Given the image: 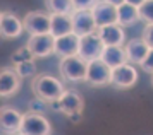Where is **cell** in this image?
Here are the masks:
<instances>
[{
    "label": "cell",
    "mask_w": 153,
    "mask_h": 135,
    "mask_svg": "<svg viewBox=\"0 0 153 135\" xmlns=\"http://www.w3.org/2000/svg\"><path fill=\"white\" fill-rule=\"evenodd\" d=\"M31 91H33V94L36 98L43 99L45 103L57 101L65 92L62 82L59 81V79H55L53 75H47V74L36 75L35 79H33V82H31Z\"/></svg>",
    "instance_id": "6da1fadb"
},
{
    "label": "cell",
    "mask_w": 153,
    "mask_h": 135,
    "mask_svg": "<svg viewBox=\"0 0 153 135\" xmlns=\"http://www.w3.org/2000/svg\"><path fill=\"white\" fill-rule=\"evenodd\" d=\"M60 70V77L65 82H81L86 81V74H88V62L79 55H72V56H65L60 60L59 65Z\"/></svg>",
    "instance_id": "7a4b0ae2"
},
{
    "label": "cell",
    "mask_w": 153,
    "mask_h": 135,
    "mask_svg": "<svg viewBox=\"0 0 153 135\" xmlns=\"http://www.w3.org/2000/svg\"><path fill=\"white\" fill-rule=\"evenodd\" d=\"M24 31H28L29 36H38V34H50L52 29V14L45 10H33L28 12L22 19Z\"/></svg>",
    "instance_id": "3957f363"
},
{
    "label": "cell",
    "mask_w": 153,
    "mask_h": 135,
    "mask_svg": "<svg viewBox=\"0 0 153 135\" xmlns=\"http://www.w3.org/2000/svg\"><path fill=\"white\" fill-rule=\"evenodd\" d=\"M112 81V68L105 63L102 58L88 62V74H86V84L91 87H103Z\"/></svg>",
    "instance_id": "277c9868"
},
{
    "label": "cell",
    "mask_w": 153,
    "mask_h": 135,
    "mask_svg": "<svg viewBox=\"0 0 153 135\" xmlns=\"http://www.w3.org/2000/svg\"><path fill=\"white\" fill-rule=\"evenodd\" d=\"M21 132L24 135H50L52 134V125L42 113L28 111L22 116Z\"/></svg>",
    "instance_id": "5b68a950"
},
{
    "label": "cell",
    "mask_w": 153,
    "mask_h": 135,
    "mask_svg": "<svg viewBox=\"0 0 153 135\" xmlns=\"http://www.w3.org/2000/svg\"><path fill=\"white\" fill-rule=\"evenodd\" d=\"M103 48H105V43L100 40V36L97 33L86 34L79 41V56H83L86 62L98 60L103 53Z\"/></svg>",
    "instance_id": "8992f818"
},
{
    "label": "cell",
    "mask_w": 153,
    "mask_h": 135,
    "mask_svg": "<svg viewBox=\"0 0 153 135\" xmlns=\"http://www.w3.org/2000/svg\"><path fill=\"white\" fill-rule=\"evenodd\" d=\"M138 82V70L132 67V63H124L112 68L110 84L117 89H129Z\"/></svg>",
    "instance_id": "52a82bcc"
},
{
    "label": "cell",
    "mask_w": 153,
    "mask_h": 135,
    "mask_svg": "<svg viewBox=\"0 0 153 135\" xmlns=\"http://www.w3.org/2000/svg\"><path fill=\"white\" fill-rule=\"evenodd\" d=\"M72 26H74V34H77L79 38H83L86 34H93L98 31L97 21L93 17L91 9L74 10V14H72Z\"/></svg>",
    "instance_id": "ba28073f"
},
{
    "label": "cell",
    "mask_w": 153,
    "mask_h": 135,
    "mask_svg": "<svg viewBox=\"0 0 153 135\" xmlns=\"http://www.w3.org/2000/svg\"><path fill=\"white\" fill-rule=\"evenodd\" d=\"M26 46L36 58H45L55 53V38L52 34H38V36H29Z\"/></svg>",
    "instance_id": "9c48e42d"
},
{
    "label": "cell",
    "mask_w": 153,
    "mask_h": 135,
    "mask_svg": "<svg viewBox=\"0 0 153 135\" xmlns=\"http://www.w3.org/2000/svg\"><path fill=\"white\" fill-rule=\"evenodd\" d=\"M93 17L97 21L98 27L103 26H110V24H119V14H117V7L108 4L107 0H98L97 4L91 9Z\"/></svg>",
    "instance_id": "30bf717a"
},
{
    "label": "cell",
    "mask_w": 153,
    "mask_h": 135,
    "mask_svg": "<svg viewBox=\"0 0 153 135\" xmlns=\"http://www.w3.org/2000/svg\"><path fill=\"white\" fill-rule=\"evenodd\" d=\"M24 31V24L22 21L14 15L12 12H2L0 14V33L2 38H7V40H14L19 38Z\"/></svg>",
    "instance_id": "8fae6325"
},
{
    "label": "cell",
    "mask_w": 153,
    "mask_h": 135,
    "mask_svg": "<svg viewBox=\"0 0 153 135\" xmlns=\"http://www.w3.org/2000/svg\"><path fill=\"white\" fill-rule=\"evenodd\" d=\"M22 116L24 115H21L12 106H2V109H0V127H2V132H5L7 135L21 132Z\"/></svg>",
    "instance_id": "7c38bea8"
},
{
    "label": "cell",
    "mask_w": 153,
    "mask_h": 135,
    "mask_svg": "<svg viewBox=\"0 0 153 135\" xmlns=\"http://www.w3.org/2000/svg\"><path fill=\"white\" fill-rule=\"evenodd\" d=\"M19 87H21V77L16 72V68H2V72H0V96L10 98L19 91Z\"/></svg>",
    "instance_id": "4fadbf2b"
},
{
    "label": "cell",
    "mask_w": 153,
    "mask_h": 135,
    "mask_svg": "<svg viewBox=\"0 0 153 135\" xmlns=\"http://www.w3.org/2000/svg\"><path fill=\"white\" fill-rule=\"evenodd\" d=\"M97 34L105 43V46H124L126 31L124 26H120V24H110V26L98 27Z\"/></svg>",
    "instance_id": "5bb4252c"
},
{
    "label": "cell",
    "mask_w": 153,
    "mask_h": 135,
    "mask_svg": "<svg viewBox=\"0 0 153 135\" xmlns=\"http://www.w3.org/2000/svg\"><path fill=\"white\" fill-rule=\"evenodd\" d=\"M79 41H81V38L74 33L55 38V55H59L60 58L79 55Z\"/></svg>",
    "instance_id": "9a60e30c"
},
{
    "label": "cell",
    "mask_w": 153,
    "mask_h": 135,
    "mask_svg": "<svg viewBox=\"0 0 153 135\" xmlns=\"http://www.w3.org/2000/svg\"><path fill=\"white\" fill-rule=\"evenodd\" d=\"M124 48H126V55H127V62L129 63H136V65H141L143 60L146 58V55L150 53V50H152L143 41V38L141 40L134 38V40L127 41V45Z\"/></svg>",
    "instance_id": "2e32d148"
},
{
    "label": "cell",
    "mask_w": 153,
    "mask_h": 135,
    "mask_svg": "<svg viewBox=\"0 0 153 135\" xmlns=\"http://www.w3.org/2000/svg\"><path fill=\"white\" fill-rule=\"evenodd\" d=\"M74 33L72 26V14H52V29L50 34L53 38H60L65 34Z\"/></svg>",
    "instance_id": "e0dca14e"
},
{
    "label": "cell",
    "mask_w": 153,
    "mask_h": 135,
    "mask_svg": "<svg viewBox=\"0 0 153 135\" xmlns=\"http://www.w3.org/2000/svg\"><path fill=\"white\" fill-rule=\"evenodd\" d=\"M100 58H102L110 68H115V67H119V65L127 63V55H126L124 46H105L103 53H102Z\"/></svg>",
    "instance_id": "ac0fdd59"
},
{
    "label": "cell",
    "mask_w": 153,
    "mask_h": 135,
    "mask_svg": "<svg viewBox=\"0 0 153 135\" xmlns=\"http://www.w3.org/2000/svg\"><path fill=\"white\" fill-rule=\"evenodd\" d=\"M60 104H62V113H65V115L69 116V115H72V113L81 111L84 101H83V98H81V94H79L77 91L69 89V91H65L62 94Z\"/></svg>",
    "instance_id": "d6986e66"
},
{
    "label": "cell",
    "mask_w": 153,
    "mask_h": 135,
    "mask_svg": "<svg viewBox=\"0 0 153 135\" xmlns=\"http://www.w3.org/2000/svg\"><path fill=\"white\" fill-rule=\"evenodd\" d=\"M117 14H119V24L120 26H132L139 21V9L136 5L126 4V2L117 7Z\"/></svg>",
    "instance_id": "ffe728a7"
},
{
    "label": "cell",
    "mask_w": 153,
    "mask_h": 135,
    "mask_svg": "<svg viewBox=\"0 0 153 135\" xmlns=\"http://www.w3.org/2000/svg\"><path fill=\"white\" fill-rule=\"evenodd\" d=\"M45 7L50 14H74L72 0H45Z\"/></svg>",
    "instance_id": "44dd1931"
},
{
    "label": "cell",
    "mask_w": 153,
    "mask_h": 135,
    "mask_svg": "<svg viewBox=\"0 0 153 135\" xmlns=\"http://www.w3.org/2000/svg\"><path fill=\"white\" fill-rule=\"evenodd\" d=\"M139 9V19L145 21L146 24H153V0H145Z\"/></svg>",
    "instance_id": "7402d4cb"
},
{
    "label": "cell",
    "mask_w": 153,
    "mask_h": 135,
    "mask_svg": "<svg viewBox=\"0 0 153 135\" xmlns=\"http://www.w3.org/2000/svg\"><path fill=\"white\" fill-rule=\"evenodd\" d=\"M16 72L19 74V77H31V75H35L36 72V65H35V62L31 60V62H22V63H19V65H16Z\"/></svg>",
    "instance_id": "603a6c76"
},
{
    "label": "cell",
    "mask_w": 153,
    "mask_h": 135,
    "mask_svg": "<svg viewBox=\"0 0 153 135\" xmlns=\"http://www.w3.org/2000/svg\"><path fill=\"white\" fill-rule=\"evenodd\" d=\"M33 56H35V55L29 51V48L24 46V48H19V50L12 55V62H14L16 65H19V63H22V62H31Z\"/></svg>",
    "instance_id": "cb8c5ba5"
},
{
    "label": "cell",
    "mask_w": 153,
    "mask_h": 135,
    "mask_svg": "<svg viewBox=\"0 0 153 135\" xmlns=\"http://www.w3.org/2000/svg\"><path fill=\"white\" fill-rule=\"evenodd\" d=\"M98 0H72L74 10H84V9H93V5Z\"/></svg>",
    "instance_id": "d4e9b609"
},
{
    "label": "cell",
    "mask_w": 153,
    "mask_h": 135,
    "mask_svg": "<svg viewBox=\"0 0 153 135\" xmlns=\"http://www.w3.org/2000/svg\"><path fill=\"white\" fill-rule=\"evenodd\" d=\"M47 104H48V103H45L43 99H40V98H35L33 101L29 103V111H33V113H42Z\"/></svg>",
    "instance_id": "484cf974"
},
{
    "label": "cell",
    "mask_w": 153,
    "mask_h": 135,
    "mask_svg": "<svg viewBox=\"0 0 153 135\" xmlns=\"http://www.w3.org/2000/svg\"><path fill=\"white\" fill-rule=\"evenodd\" d=\"M143 41L153 50V24H146L143 29Z\"/></svg>",
    "instance_id": "4316f807"
},
{
    "label": "cell",
    "mask_w": 153,
    "mask_h": 135,
    "mask_svg": "<svg viewBox=\"0 0 153 135\" xmlns=\"http://www.w3.org/2000/svg\"><path fill=\"white\" fill-rule=\"evenodd\" d=\"M141 68L145 70L146 74H152L153 75V50H150V53L146 55V58L141 63Z\"/></svg>",
    "instance_id": "83f0119b"
},
{
    "label": "cell",
    "mask_w": 153,
    "mask_h": 135,
    "mask_svg": "<svg viewBox=\"0 0 153 135\" xmlns=\"http://www.w3.org/2000/svg\"><path fill=\"white\" fill-rule=\"evenodd\" d=\"M48 106L53 111H62V104H60V99H57V101H52V103H48Z\"/></svg>",
    "instance_id": "f1b7e54d"
},
{
    "label": "cell",
    "mask_w": 153,
    "mask_h": 135,
    "mask_svg": "<svg viewBox=\"0 0 153 135\" xmlns=\"http://www.w3.org/2000/svg\"><path fill=\"white\" fill-rule=\"evenodd\" d=\"M69 120L72 123H79L81 122V111H77V113H72V115H69Z\"/></svg>",
    "instance_id": "f546056e"
},
{
    "label": "cell",
    "mask_w": 153,
    "mask_h": 135,
    "mask_svg": "<svg viewBox=\"0 0 153 135\" xmlns=\"http://www.w3.org/2000/svg\"><path fill=\"white\" fill-rule=\"evenodd\" d=\"M143 2L145 0H126V4H131V5H136V7H139Z\"/></svg>",
    "instance_id": "4dcf8cb0"
},
{
    "label": "cell",
    "mask_w": 153,
    "mask_h": 135,
    "mask_svg": "<svg viewBox=\"0 0 153 135\" xmlns=\"http://www.w3.org/2000/svg\"><path fill=\"white\" fill-rule=\"evenodd\" d=\"M108 4H112V5H115V7H119V5H122L126 0H107Z\"/></svg>",
    "instance_id": "1f68e13d"
},
{
    "label": "cell",
    "mask_w": 153,
    "mask_h": 135,
    "mask_svg": "<svg viewBox=\"0 0 153 135\" xmlns=\"http://www.w3.org/2000/svg\"><path fill=\"white\" fill-rule=\"evenodd\" d=\"M10 135H24L22 132H16V134H10Z\"/></svg>",
    "instance_id": "d6a6232c"
},
{
    "label": "cell",
    "mask_w": 153,
    "mask_h": 135,
    "mask_svg": "<svg viewBox=\"0 0 153 135\" xmlns=\"http://www.w3.org/2000/svg\"><path fill=\"white\" fill-rule=\"evenodd\" d=\"M152 86H153V75H152Z\"/></svg>",
    "instance_id": "836d02e7"
}]
</instances>
